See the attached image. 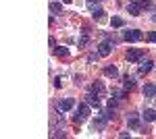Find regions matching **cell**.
Here are the masks:
<instances>
[{
  "label": "cell",
  "instance_id": "1",
  "mask_svg": "<svg viewBox=\"0 0 156 139\" xmlns=\"http://www.w3.org/2000/svg\"><path fill=\"white\" fill-rule=\"evenodd\" d=\"M87 118H90V104L85 102V104H79L77 112H75V116H73V120H75V123H83V120H87Z\"/></svg>",
  "mask_w": 156,
  "mask_h": 139
},
{
  "label": "cell",
  "instance_id": "2",
  "mask_svg": "<svg viewBox=\"0 0 156 139\" xmlns=\"http://www.w3.org/2000/svg\"><path fill=\"white\" fill-rule=\"evenodd\" d=\"M73 106H75V100L73 98H65V100H58L56 108H58V112H69Z\"/></svg>",
  "mask_w": 156,
  "mask_h": 139
},
{
  "label": "cell",
  "instance_id": "3",
  "mask_svg": "<svg viewBox=\"0 0 156 139\" xmlns=\"http://www.w3.org/2000/svg\"><path fill=\"white\" fill-rule=\"evenodd\" d=\"M112 46H115V42H102L100 46H98V56L106 58L110 52H112Z\"/></svg>",
  "mask_w": 156,
  "mask_h": 139
},
{
  "label": "cell",
  "instance_id": "4",
  "mask_svg": "<svg viewBox=\"0 0 156 139\" xmlns=\"http://www.w3.org/2000/svg\"><path fill=\"white\" fill-rule=\"evenodd\" d=\"M144 58V50H140V48H133L127 52V60L129 62H137V60H142Z\"/></svg>",
  "mask_w": 156,
  "mask_h": 139
},
{
  "label": "cell",
  "instance_id": "5",
  "mask_svg": "<svg viewBox=\"0 0 156 139\" xmlns=\"http://www.w3.org/2000/svg\"><path fill=\"white\" fill-rule=\"evenodd\" d=\"M144 37V33L140 31V29H129V31H125V40L127 42H140Z\"/></svg>",
  "mask_w": 156,
  "mask_h": 139
},
{
  "label": "cell",
  "instance_id": "6",
  "mask_svg": "<svg viewBox=\"0 0 156 139\" xmlns=\"http://www.w3.org/2000/svg\"><path fill=\"white\" fill-rule=\"evenodd\" d=\"M85 102H87L90 106H96L98 108V106H100V96H96L94 92H90L87 96H85Z\"/></svg>",
  "mask_w": 156,
  "mask_h": 139
},
{
  "label": "cell",
  "instance_id": "7",
  "mask_svg": "<svg viewBox=\"0 0 156 139\" xmlns=\"http://www.w3.org/2000/svg\"><path fill=\"white\" fill-rule=\"evenodd\" d=\"M90 92H94L96 96H100V98H104V93H106V89H104V85L100 81H96V83H92V89Z\"/></svg>",
  "mask_w": 156,
  "mask_h": 139
},
{
  "label": "cell",
  "instance_id": "8",
  "mask_svg": "<svg viewBox=\"0 0 156 139\" xmlns=\"http://www.w3.org/2000/svg\"><path fill=\"white\" fill-rule=\"evenodd\" d=\"M142 118H144L146 123H152V120H156V110H152V108H146L144 112H142Z\"/></svg>",
  "mask_w": 156,
  "mask_h": 139
},
{
  "label": "cell",
  "instance_id": "9",
  "mask_svg": "<svg viewBox=\"0 0 156 139\" xmlns=\"http://www.w3.org/2000/svg\"><path fill=\"white\" fill-rule=\"evenodd\" d=\"M127 12H129V15H135V17H137V15L142 12V9H140V4H137L135 0H131V2L127 4Z\"/></svg>",
  "mask_w": 156,
  "mask_h": 139
},
{
  "label": "cell",
  "instance_id": "10",
  "mask_svg": "<svg viewBox=\"0 0 156 139\" xmlns=\"http://www.w3.org/2000/svg\"><path fill=\"white\" fill-rule=\"evenodd\" d=\"M152 67H154V62H152V60H142V64H140V73L146 75V73H150V71H152Z\"/></svg>",
  "mask_w": 156,
  "mask_h": 139
},
{
  "label": "cell",
  "instance_id": "11",
  "mask_svg": "<svg viewBox=\"0 0 156 139\" xmlns=\"http://www.w3.org/2000/svg\"><path fill=\"white\" fill-rule=\"evenodd\" d=\"M144 96H146V98H154V96H156V85L146 83V85H144Z\"/></svg>",
  "mask_w": 156,
  "mask_h": 139
},
{
  "label": "cell",
  "instance_id": "12",
  "mask_svg": "<svg viewBox=\"0 0 156 139\" xmlns=\"http://www.w3.org/2000/svg\"><path fill=\"white\" fill-rule=\"evenodd\" d=\"M104 75L117 79V77H119V69H117V67H104Z\"/></svg>",
  "mask_w": 156,
  "mask_h": 139
},
{
  "label": "cell",
  "instance_id": "13",
  "mask_svg": "<svg viewBox=\"0 0 156 139\" xmlns=\"http://www.w3.org/2000/svg\"><path fill=\"white\" fill-rule=\"evenodd\" d=\"M104 15H106V12L102 11V9H94V11H92V17H94L96 21H102V19H104Z\"/></svg>",
  "mask_w": 156,
  "mask_h": 139
},
{
  "label": "cell",
  "instance_id": "14",
  "mask_svg": "<svg viewBox=\"0 0 156 139\" xmlns=\"http://www.w3.org/2000/svg\"><path fill=\"white\" fill-rule=\"evenodd\" d=\"M110 25H112V27H125V19H121V17H112V19H110Z\"/></svg>",
  "mask_w": 156,
  "mask_h": 139
},
{
  "label": "cell",
  "instance_id": "15",
  "mask_svg": "<svg viewBox=\"0 0 156 139\" xmlns=\"http://www.w3.org/2000/svg\"><path fill=\"white\" fill-rule=\"evenodd\" d=\"M129 125H131L133 129H137V131L142 129V127H140V120H137V116H135V114H129Z\"/></svg>",
  "mask_w": 156,
  "mask_h": 139
},
{
  "label": "cell",
  "instance_id": "16",
  "mask_svg": "<svg viewBox=\"0 0 156 139\" xmlns=\"http://www.w3.org/2000/svg\"><path fill=\"white\" fill-rule=\"evenodd\" d=\"M133 85H135V81H133L129 75H127V77H125V81H123V87H125V89H131Z\"/></svg>",
  "mask_w": 156,
  "mask_h": 139
},
{
  "label": "cell",
  "instance_id": "17",
  "mask_svg": "<svg viewBox=\"0 0 156 139\" xmlns=\"http://www.w3.org/2000/svg\"><path fill=\"white\" fill-rule=\"evenodd\" d=\"M50 11H52L54 15H56V12H60V11H62V4H60V2H52V4H50Z\"/></svg>",
  "mask_w": 156,
  "mask_h": 139
},
{
  "label": "cell",
  "instance_id": "18",
  "mask_svg": "<svg viewBox=\"0 0 156 139\" xmlns=\"http://www.w3.org/2000/svg\"><path fill=\"white\" fill-rule=\"evenodd\" d=\"M54 52H56V56H60V58H62V56H69V50H67V48H62V46L56 48Z\"/></svg>",
  "mask_w": 156,
  "mask_h": 139
},
{
  "label": "cell",
  "instance_id": "19",
  "mask_svg": "<svg viewBox=\"0 0 156 139\" xmlns=\"http://www.w3.org/2000/svg\"><path fill=\"white\" fill-rule=\"evenodd\" d=\"M140 4V9H150V0H135Z\"/></svg>",
  "mask_w": 156,
  "mask_h": 139
},
{
  "label": "cell",
  "instance_id": "20",
  "mask_svg": "<svg viewBox=\"0 0 156 139\" xmlns=\"http://www.w3.org/2000/svg\"><path fill=\"white\" fill-rule=\"evenodd\" d=\"M85 42H87V33H83V35H81V40H79V48H81V46H85Z\"/></svg>",
  "mask_w": 156,
  "mask_h": 139
},
{
  "label": "cell",
  "instance_id": "21",
  "mask_svg": "<svg viewBox=\"0 0 156 139\" xmlns=\"http://www.w3.org/2000/svg\"><path fill=\"white\" fill-rule=\"evenodd\" d=\"M54 87H62V79H60V77L54 79Z\"/></svg>",
  "mask_w": 156,
  "mask_h": 139
},
{
  "label": "cell",
  "instance_id": "22",
  "mask_svg": "<svg viewBox=\"0 0 156 139\" xmlns=\"http://www.w3.org/2000/svg\"><path fill=\"white\" fill-rule=\"evenodd\" d=\"M150 42H154V44H156V31H152V33H150Z\"/></svg>",
  "mask_w": 156,
  "mask_h": 139
},
{
  "label": "cell",
  "instance_id": "23",
  "mask_svg": "<svg viewBox=\"0 0 156 139\" xmlns=\"http://www.w3.org/2000/svg\"><path fill=\"white\" fill-rule=\"evenodd\" d=\"M62 2H65V4H71V2H73V0H62Z\"/></svg>",
  "mask_w": 156,
  "mask_h": 139
},
{
  "label": "cell",
  "instance_id": "24",
  "mask_svg": "<svg viewBox=\"0 0 156 139\" xmlns=\"http://www.w3.org/2000/svg\"><path fill=\"white\" fill-rule=\"evenodd\" d=\"M96 2H98V0H96Z\"/></svg>",
  "mask_w": 156,
  "mask_h": 139
}]
</instances>
